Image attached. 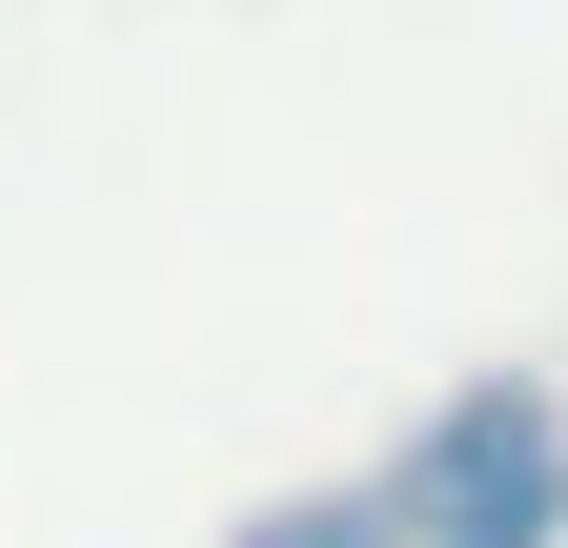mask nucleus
Masks as SVG:
<instances>
[{
	"mask_svg": "<svg viewBox=\"0 0 568 548\" xmlns=\"http://www.w3.org/2000/svg\"><path fill=\"white\" fill-rule=\"evenodd\" d=\"M366 508H386V548H548V528H568V406H548L528 366L447 386V406L386 447Z\"/></svg>",
	"mask_w": 568,
	"mask_h": 548,
	"instance_id": "obj_1",
	"label": "nucleus"
},
{
	"mask_svg": "<svg viewBox=\"0 0 568 548\" xmlns=\"http://www.w3.org/2000/svg\"><path fill=\"white\" fill-rule=\"evenodd\" d=\"M244 548H386V508H366V488H305V508H264Z\"/></svg>",
	"mask_w": 568,
	"mask_h": 548,
	"instance_id": "obj_2",
	"label": "nucleus"
}]
</instances>
